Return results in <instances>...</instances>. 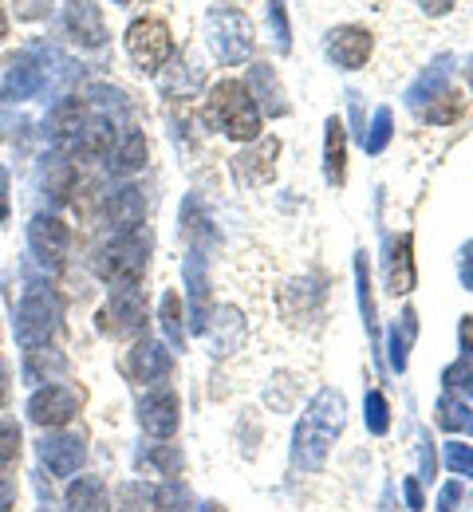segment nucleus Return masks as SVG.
<instances>
[{
  "label": "nucleus",
  "mask_w": 473,
  "mask_h": 512,
  "mask_svg": "<svg viewBox=\"0 0 473 512\" xmlns=\"http://www.w3.org/2000/svg\"><path fill=\"white\" fill-rule=\"evenodd\" d=\"M343 422H347V402L336 386H324L308 410L300 414L296 422V434H292V465L300 473H320L328 453L336 446V438L343 434Z\"/></svg>",
  "instance_id": "1"
},
{
  "label": "nucleus",
  "mask_w": 473,
  "mask_h": 512,
  "mask_svg": "<svg viewBox=\"0 0 473 512\" xmlns=\"http://www.w3.org/2000/svg\"><path fill=\"white\" fill-rule=\"evenodd\" d=\"M209 119L221 127V134H229L237 142H257L261 138V107H257L253 91L237 79H225V83L213 87Z\"/></svg>",
  "instance_id": "2"
},
{
  "label": "nucleus",
  "mask_w": 473,
  "mask_h": 512,
  "mask_svg": "<svg viewBox=\"0 0 473 512\" xmlns=\"http://www.w3.org/2000/svg\"><path fill=\"white\" fill-rule=\"evenodd\" d=\"M205 36L209 48L221 64H245L253 56V24L241 8H209L205 16Z\"/></svg>",
  "instance_id": "3"
},
{
  "label": "nucleus",
  "mask_w": 473,
  "mask_h": 512,
  "mask_svg": "<svg viewBox=\"0 0 473 512\" xmlns=\"http://www.w3.org/2000/svg\"><path fill=\"white\" fill-rule=\"evenodd\" d=\"M146 237L138 233V229H127V233H119L107 249H103V260H99V276L103 280H111L115 288L119 284H138L142 280V272H146Z\"/></svg>",
  "instance_id": "4"
},
{
  "label": "nucleus",
  "mask_w": 473,
  "mask_h": 512,
  "mask_svg": "<svg viewBox=\"0 0 473 512\" xmlns=\"http://www.w3.org/2000/svg\"><path fill=\"white\" fill-rule=\"evenodd\" d=\"M99 327L115 339H127L146 331V292L138 284H119L107 300V308L99 312Z\"/></svg>",
  "instance_id": "5"
},
{
  "label": "nucleus",
  "mask_w": 473,
  "mask_h": 512,
  "mask_svg": "<svg viewBox=\"0 0 473 512\" xmlns=\"http://www.w3.org/2000/svg\"><path fill=\"white\" fill-rule=\"evenodd\" d=\"M56 327H60V304H56V296H48V292H32V296L20 304L16 335H20V343H24L28 351L44 347V343L52 339Z\"/></svg>",
  "instance_id": "6"
},
{
  "label": "nucleus",
  "mask_w": 473,
  "mask_h": 512,
  "mask_svg": "<svg viewBox=\"0 0 473 512\" xmlns=\"http://www.w3.org/2000/svg\"><path fill=\"white\" fill-rule=\"evenodd\" d=\"M127 52L142 71H158V67L170 60L174 52V40H170V28L162 20H135L127 28Z\"/></svg>",
  "instance_id": "7"
},
{
  "label": "nucleus",
  "mask_w": 473,
  "mask_h": 512,
  "mask_svg": "<svg viewBox=\"0 0 473 512\" xmlns=\"http://www.w3.org/2000/svg\"><path fill=\"white\" fill-rule=\"evenodd\" d=\"M79 402H83V390L75 394L71 386H44V390H36L32 394V402H28V418L36 422V426H52V430H60V426H68L71 418L79 414Z\"/></svg>",
  "instance_id": "8"
},
{
  "label": "nucleus",
  "mask_w": 473,
  "mask_h": 512,
  "mask_svg": "<svg viewBox=\"0 0 473 512\" xmlns=\"http://www.w3.org/2000/svg\"><path fill=\"white\" fill-rule=\"evenodd\" d=\"M178 394L170 386H154L142 402H138V426L150 438H170L178 430Z\"/></svg>",
  "instance_id": "9"
},
{
  "label": "nucleus",
  "mask_w": 473,
  "mask_h": 512,
  "mask_svg": "<svg viewBox=\"0 0 473 512\" xmlns=\"http://www.w3.org/2000/svg\"><path fill=\"white\" fill-rule=\"evenodd\" d=\"M383 272H387V292L391 296H410L418 276H414V237L399 233L387 241V260H383Z\"/></svg>",
  "instance_id": "10"
},
{
  "label": "nucleus",
  "mask_w": 473,
  "mask_h": 512,
  "mask_svg": "<svg viewBox=\"0 0 473 512\" xmlns=\"http://www.w3.org/2000/svg\"><path fill=\"white\" fill-rule=\"evenodd\" d=\"M328 56L343 71H359V67L367 64V56H371V32L367 28H351V24L336 28L328 36Z\"/></svg>",
  "instance_id": "11"
},
{
  "label": "nucleus",
  "mask_w": 473,
  "mask_h": 512,
  "mask_svg": "<svg viewBox=\"0 0 473 512\" xmlns=\"http://www.w3.org/2000/svg\"><path fill=\"white\" fill-rule=\"evenodd\" d=\"M276 154H280V142L276 138H257L241 158H233V178L237 182H245V186H265L272 178V162H276Z\"/></svg>",
  "instance_id": "12"
},
{
  "label": "nucleus",
  "mask_w": 473,
  "mask_h": 512,
  "mask_svg": "<svg viewBox=\"0 0 473 512\" xmlns=\"http://www.w3.org/2000/svg\"><path fill=\"white\" fill-rule=\"evenodd\" d=\"M170 367H174V359H170V351H166L158 339H142L135 351H131V359H127V371L146 386L166 383Z\"/></svg>",
  "instance_id": "13"
},
{
  "label": "nucleus",
  "mask_w": 473,
  "mask_h": 512,
  "mask_svg": "<svg viewBox=\"0 0 473 512\" xmlns=\"http://www.w3.org/2000/svg\"><path fill=\"white\" fill-rule=\"evenodd\" d=\"M40 457H44V465L56 477H71L83 465L87 449H83V438H75V434H56V438H44L40 442Z\"/></svg>",
  "instance_id": "14"
},
{
  "label": "nucleus",
  "mask_w": 473,
  "mask_h": 512,
  "mask_svg": "<svg viewBox=\"0 0 473 512\" xmlns=\"http://www.w3.org/2000/svg\"><path fill=\"white\" fill-rule=\"evenodd\" d=\"M28 241H32V249H36L40 260L60 264L64 253H68V225L60 217H36L28 225Z\"/></svg>",
  "instance_id": "15"
},
{
  "label": "nucleus",
  "mask_w": 473,
  "mask_h": 512,
  "mask_svg": "<svg viewBox=\"0 0 473 512\" xmlns=\"http://www.w3.org/2000/svg\"><path fill=\"white\" fill-rule=\"evenodd\" d=\"M186 288H190V331L205 335L209 327V276H205V256L202 253H190L186 256Z\"/></svg>",
  "instance_id": "16"
},
{
  "label": "nucleus",
  "mask_w": 473,
  "mask_h": 512,
  "mask_svg": "<svg viewBox=\"0 0 473 512\" xmlns=\"http://www.w3.org/2000/svg\"><path fill=\"white\" fill-rule=\"evenodd\" d=\"M68 28L83 48H99L107 40V28H103L95 0H68Z\"/></svg>",
  "instance_id": "17"
},
{
  "label": "nucleus",
  "mask_w": 473,
  "mask_h": 512,
  "mask_svg": "<svg viewBox=\"0 0 473 512\" xmlns=\"http://www.w3.org/2000/svg\"><path fill=\"white\" fill-rule=\"evenodd\" d=\"M450 64H454L450 56H438L434 64H430L426 71H422V75H418V83L406 91V103H410V111H418V107H426L430 99H438L442 91H450V87H446V79H450Z\"/></svg>",
  "instance_id": "18"
},
{
  "label": "nucleus",
  "mask_w": 473,
  "mask_h": 512,
  "mask_svg": "<svg viewBox=\"0 0 473 512\" xmlns=\"http://www.w3.org/2000/svg\"><path fill=\"white\" fill-rule=\"evenodd\" d=\"M324 178L332 186H343L347 178V130L339 119H328L324 127Z\"/></svg>",
  "instance_id": "19"
},
{
  "label": "nucleus",
  "mask_w": 473,
  "mask_h": 512,
  "mask_svg": "<svg viewBox=\"0 0 473 512\" xmlns=\"http://www.w3.org/2000/svg\"><path fill=\"white\" fill-rule=\"evenodd\" d=\"M414 339H418V312L406 304L403 312H399V320H395V327H391V367L399 375L406 371V359L414 351Z\"/></svg>",
  "instance_id": "20"
},
{
  "label": "nucleus",
  "mask_w": 473,
  "mask_h": 512,
  "mask_svg": "<svg viewBox=\"0 0 473 512\" xmlns=\"http://www.w3.org/2000/svg\"><path fill=\"white\" fill-rule=\"evenodd\" d=\"M355 292H359V312H363V323H367V335L375 343L379 339V316H375V296H371V264H367V253H355Z\"/></svg>",
  "instance_id": "21"
},
{
  "label": "nucleus",
  "mask_w": 473,
  "mask_h": 512,
  "mask_svg": "<svg viewBox=\"0 0 473 512\" xmlns=\"http://www.w3.org/2000/svg\"><path fill=\"white\" fill-rule=\"evenodd\" d=\"M434 422L446 430V434H470L473 438V410L466 402H458L454 394H442L438 406H434Z\"/></svg>",
  "instance_id": "22"
},
{
  "label": "nucleus",
  "mask_w": 473,
  "mask_h": 512,
  "mask_svg": "<svg viewBox=\"0 0 473 512\" xmlns=\"http://www.w3.org/2000/svg\"><path fill=\"white\" fill-rule=\"evenodd\" d=\"M107 221H111L119 233L135 229L138 221H142V193H138V190L111 193V201H107Z\"/></svg>",
  "instance_id": "23"
},
{
  "label": "nucleus",
  "mask_w": 473,
  "mask_h": 512,
  "mask_svg": "<svg viewBox=\"0 0 473 512\" xmlns=\"http://www.w3.org/2000/svg\"><path fill=\"white\" fill-rule=\"evenodd\" d=\"M111 162V174H135L142 170V162H146V138H142V130H127L123 134V142H119V150L115 154H107Z\"/></svg>",
  "instance_id": "24"
},
{
  "label": "nucleus",
  "mask_w": 473,
  "mask_h": 512,
  "mask_svg": "<svg viewBox=\"0 0 473 512\" xmlns=\"http://www.w3.org/2000/svg\"><path fill=\"white\" fill-rule=\"evenodd\" d=\"M71 512H107V485L99 477H79L68 489Z\"/></svg>",
  "instance_id": "25"
},
{
  "label": "nucleus",
  "mask_w": 473,
  "mask_h": 512,
  "mask_svg": "<svg viewBox=\"0 0 473 512\" xmlns=\"http://www.w3.org/2000/svg\"><path fill=\"white\" fill-rule=\"evenodd\" d=\"M253 87L261 91V103L269 107V115H284V111H288V103H284V91H280V83H276V71H272L269 64L253 67Z\"/></svg>",
  "instance_id": "26"
},
{
  "label": "nucleus",
  "mask_w": 473,
  "mask_h": 512,
  "mask_svg": "<svg viewBox=\"0 0 473 512\" xmlns=\"http://www.w3.org/2000/svg\"><path fill=\"white\" fill-rule=\"evenodd\" d=\"M36 87H40V67L20 60V64H12L8 79H4V99H28Z\"/></svg>",
  "instance_id": "27"
},
{
  "label": "nucleus",
  "mask_w": 473,
  "mask_h": 512,
  "mask_svg": "<svg viewBox=\"0 0 473 512\" xmlns=\"http://www.w3.org/2000/svg\"><path fill=\"white\" fill-rule=\"evenodd\" d=\"M458 111H462L458 95H454V91H442L438 99H430V103H426V107H418L414 115H418V119H426V123H454V119H458Z\"/></svg>",
  "instance_id": "28"
},
{
  "label": "nucleus",
  "mask_w": 473,
  "mask_h": 512,
  "mask_svg": "<svg viewBox=\"0 0 473 512\" xmlns=\"http://www.w3.org/2000/svg\"><path fill=\"white\" fill-rule=\"evenodd\" d=\"M391 127H395L391 107H379V111H375V123H371V130L363 134L367 154H383V150H387V142H391Z\"/></svg>",
  "instance_id": "29"
},
{
  "label": "nucleus",
  "mask_w": 473,
  "mask_h": 512,
  "mask_svg": "<svg viewBox=\"0 0 473 512\" xmlns=\"http://www.w3.org/2000/svg\"><path fill=\"white\" fill-rule=\"evenodd\" d=\"M363 410H367V430H371L375 438H383V434L391 430V406H387V398H383L379 390H371Z\"/></svg>",
  "instance_id": "30"
},
{
  "label": "nucleus",
  "mask_w": 473,
  "mask_h": 512,
  "mask_svg": "<svg viewBox=\"0 0 473 512\" xmlns=\"http://www.w3.org/2000/svg\"><path fill=\"white\" fill-rule=\"evenodd\" d=\"M269 4V20H272V36H276V48L288 52L292 48V24H288V8L284 0H265Z\"/></svg>",
  "instance_id": "31"
},
{
  "label": "nucleus",
  "mask_w": 473,
  "mask_h": 512,
  "mask_svg": "<svg viewBox=\"0 0 473 512\" xmlns=\"http://www.w3.org/2000/svg\"><path fill=\"white\" fill-rule=\"evenodd\" d=\"M162 327H166V335L174 339V347H182V300H178L174 292L162 296Z\"/></svg>",
  "instance_id": "32"
},
{
  "label": "nucleus",
  "mask_w": 473,
  "mask_h": 512,
  "mask_svg": "<svg viewBox=\"0 0 473 512\" xmlns=\"http://www.w3.org/2000/svg\"><path fill=\"white\" fill-rule=\"evenodd\" d=\"M20 461V426L16 422H0V469Z\"/></svg>",
  "instance_id": "33"
},
{
  "label": "nucleus",
  "mask_w": 473,
  "mask_h": 512,
  "mask_svg": "<svg viewBox=\"0 0 473 512\" xmlns=\"http://www.w3.org/2000/svg\"><path fill=\"white\" fill-rule=\"evenodd\" d=\"M79 123H83V103H79V99L60 103V107H56V115H52L56 134H71V130H79Z\"/></svg>",
  "instance_id": "34"
},
{
  "label": "nucleus",
  "mask_w": 473,
  "mask_h": 512,
  "mask_svg": "<svg viewBox=\"0 0 473 512\" xmlns=\"http://www.w3.org/2000/svg\"><path fill=\"white\" fill-rule=\"evenodd\" d=\"M442 383L454 386V390H462L466 398H473V359H458L454 367H446Z\"/></svg>",
  "instance_id": "35"
},
{
  "label": "nucleus",
  "mask_w": 473,
  "mask_h": 512,
  "mask_svg": "<svg viewBox=\"0 0 473 512\" xmlns=\"http://www.w3.org/2000/svg\"><path fill=\"white\" fill-rule=\"evenodd\" d=\"M446 465H450L458 477H473V446L450 442V446H446Z\"/></svg>",
  "instance_id": "36"
},
{
  "label": "nucleus",
  "mask_w": 473,
  "mask_h": 512,
  "mask_svg": "<svg viewBox=\"0 0 473 512\" xmlns=\"http://www.w3.org/2000/svg\"><path fill=\"white\" fill-rule=\"evenodd\" d=\"M146 461H150V465H158L166 477H178V473H182V453H178L174 446L150 449V453H146Z\"/></svg>",
  "instance_id": "37"
},
{
  "label": "nucleus",
  "mask_w": 473,
  "mask_h": 512,
  "mask_svg": "<svg viewBox=\"0 0 473 512\" xmlns=\"http://www.w3.org/2000/svg\"><path fill=\"white\" fill-rule=\"evenodd\" d=\"M119 501H123V509L127 512H142L138 505H150V501H154V489H146V485H127Z\"/></svg>",
  "instance_id": "38"
},
{
  "label": "nucleus",
  "mask_w": 473,
  "mask_h": 512,
  "mask_svg": "<svg viewBox=\"0 0 473 512\" xmlns=\"http://www.w3.org/2000/svg\"><path fill=\"white\" fill-rule=\"evenodd\" d=\"M458 505H462V481L442 485V493H438V512H458Z\"/></svg>",
  "instance_id": "39"
},
{
  "label": "nucleus",
  "mask_w": 473,
  "mask_h": 512,
  "mask_svg": "<svg viewBox=\"0 0 473 512\" xmlns=\"http://www.w3.org/2000/svg\"><path fill=\"white\" fill-rule=\"evenodd\" d=\"M418 457H422V477H426V481H434V469H438V461H434V442H430V438H422V442H418ZM422 477H418V481H422Z\"/></svg>",
  "instance_id": "40"
},
{
  "label": "nucleus",
  "mask_w": 473,
  "mask_h": 512,
  "mask_svg": "<svg viewBox=\"0 0 473 512\" xmlns=\"http://www.w3.org/2000/svg\"><path fill=\"white\" fill-rule=\"evenodd\" d=\"M403 493H406V505H410L414 512L426 509V501H422V481H418V477H406Z\"/></svg>",
  "instance_id": "41"
},
{
  "label": "nucleus",
  "mask_w": 473,
  "mask_h": 512,
  "mask_svg": "<svg viewBox=\"0 0 473 512\" xmlns=\"http://www.w3.org/2000/svg\"><path fill=\"white\" fill-rule=\"evenodd\" d=\"M458 260H462V288L473 292V241L462 245V256H458Z\"/></svg>",
  "instance_id": "42"
},
{
  "label": "nucleus",
  "mask_w": 473,
  "mask_h": 512,
  "mask_svg": "<svg viewBox=\"0 0 473 512\" xmlns=\"http://www.w3.org/2000/svg\"><path fill=\"white\" fill-rule=\"evenodd\" d=\"M16 505V481L12 477H0V512H8Z\"/></svg>",
  "instance_id": "43"
},
{
  "label": "nucleus",
  "mask_w": 473,
  "mask_h": 512,
  "mask_svg": "<svg viewBox=\"0 0 473 512\" xmlns=\"http://www.w3.org/2000/svg\"><path fill=\"white\" fill-rule=\"evenodd\" d=\"M418 4H422L426 16H446V12L454 8V0H418Z\"/></svg>",
  "instance_id": "44"
},
{
  "label": "nucleus",
  "mask_w": 473,
  "mask_h": 512,
  "mask_svg": "<svg viewBox=\"0 0 473 512\" xmlns=\"http://www.w3.org/2000/svg\"><path fill=\"white\" fill-rule=\"evenodd\" d=\"M462 351H466V359H473V316L462 320Z\"/></svg>",
  "instance_id": "45"
},
{
  "label": "nucleus",
  "mask_w": 473,
  "mask_h": 512,
  "mask_svg": "<svg viewBox=\"0 0 473 512\" xmlns=\"http://www.w3.org/2000/svg\"><path fill=\"white\" fill-rule=\"evenodd\" d=\"M8 221V174H4V166H0V225Z\"/></svg>",
  "instance_id": "46"
},
{
  "label": "nucleus",
  "mask_w": 473,
  "mask_h": 512,
  "mask_svg": "<svg viewBox=\"0 0 473 512\" xmlns=\"http://www.w3.org/2000/svg\"><path fill=\"white\" fill-rule=\"evenodd\" d=\"M8 402V363L0 359V406Z\"/></svg>",
  "instance_id": "47"
},
{
  "label": "nucleus",
  "mask_w": 473,
  "mask_h": 512,
  "mask_svg": "<svg viewBox=\"0 0 473 512\" xmlns=\"http://www.w3.org/2000/svg\"><path fill=\"white\" fill-rule=\"evenodd\" d=\"M202 512H225V505H217V501H205Z\"/></svg>",
  "instance_id": "48"
},
{
  "label": "nucleus",
  "mask_w": 473,
  "mask_h": 512,
  "mask_svg": "<svg viewBox=\"0 0 473 512\" xmlns=\"http://www.w3.org/2000/svg\"><path fill=\"white\" fill-rule=\"evenodd\" d=\"M0 36H4V16H0Z\"/></svg>",
  "instance_id": "49"
},
{
  "label": "nucleus",
  "mask_w": 473,
  "mask_h": 512,
  "mask_svg": "<svg viewBox=\"0 0 473 512\" xmlns=\"http://www.w3.org/2000/svg\"><path fill=\"white\" fill-rule=\"evenodd\" d=\"M470 83H473V64H470Z\"/></svg>",
  "instance_id": "50"
},
{
  "label": "nucleus",
  "mask_w": 473,
  "mask_h": 512,
  "mask_svg": "<svg viewBox=\"0 0 473 512\" xmlns=\"http://www.w3.org/2000/svg\"><path fill=\"white\" fill-rule=\"evenodd\" d=\"M119 4H127V0H119Z\"/></svg>",
  "instance_id": "51"
}]
</instances>
